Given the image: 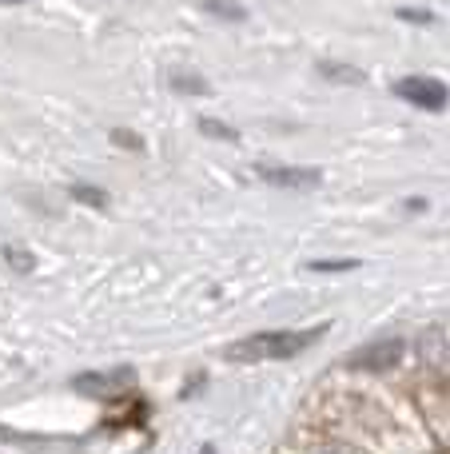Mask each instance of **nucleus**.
I'll return each mask as SVG.
<instances>
[{
    "instance_id": "ddd939ff",
    "label": "nucleus",
    "mask_w": 450,
    "mask_h": 454,
    "mask_svg": "<svg viewBox=\"0 0 450 454\" xmlns=\"http://www.w3.org/2000/svg\"><path fill=\"white\" fill-rule=\"evenodd\" d=\"M112 144H120V148H128V152H144V140L136 132H124V128H116L112 132Z\"/></svg>"
},
{
    "instance_id": "4468645a",
    "label": "nucleus",
    "mask_w": 450,
    "mask_h": 454,
    "mask_svg": "<svg viewBox=\"0 0 450 454\" xmlns=\"http://www.w3.org/2000/svg\"><path fill=\"white\" fill-rule=\"evenodd\" d=\"M4 259H8L12 267H20V271H32V267H36V259L24 255V247H4Z\"/></svg>"
},
{
    "instance_id": "9b49d317",
    "label": "nucleus",
    "mask_w": 450,
    "mask_h": 454,
    "mask_svg": "<svg viewBox=\"0 0 450 454\" xmlns=\"http://www.w3.org/2000/svg\"><path fill=\"white\" fill-rule=\"evenodd\" d=\"M72 387H76V391H84V395H108L112 391V383L104 375H80Z\"/></svg>"
},
{
    "instance_id": "dca6fc26",
    "label": "nucleus",
    "mask_w": 450,
    "mask_h": 454,
    "mask_svg": "<svg viewBox=\"0 0 450 454\" xmlns=\"http://www.w3.org/2000/svg\"><path fill=\"white\" fill-rule=\"evenodd\" d=\"M199 454H215V447H204V450H199Z\"/></svg>"
},
{
    "instance_id": "f257e3e1",
    "label": "nucleus",
    "mask_w": 450,
    "mask_h": 454,
    "mask_svg": "<svg viewBox=\"0 0 450 454\" xmlns=\"http://www.w3.org/2000/svg\"><path fill=\"white\" fill-rule=\"evenodd\" d=\"M327 335V327H307V331H260V335H247L239 343H231L228 359L231 363H263V359H295L303 355L311 343Z\"/></svg>"
},
{
    "instance_id": "2eb2a0df",
    "label": "nucleus",
    "mask_w": 450,
    "mask_h": 454,
    "mask_svg": "<svg viewBox=\"0 0 450 454\" xmlns=\"http://www.w3.org/2000/svg\"><path fill=\"white\" fill-rule=\"evenodd\" d=\"M311 454H351V450L339 447V442H327V447H319V450H311Z\"/></svg>"
},
{
    "instance_id": "0eeeda50",
    "label": "nucleus",
    "mask_w": 450,
    "mask_h": 454,
    "mask_svg": "<svg viewBox=\"0 0 450 454\" xmlns=\"http://www.w3.org/2000/svg\"><path fill=\"white\" fill-rule=\"evenodd\" d=\"M68 196L76 200V204H84V207H108V192L104 188H96V184H84V180H76L68 188Z\"/></svg>"
},
{
    "instance_id": "7ed1b4c3",
    "label": "nucleus",
    "mask_w": 450,
    "mask_h": 454,
    "mask_svg": "<svg viewBox=\"0 0 450 454\" xmlns=\"http://www.w3.org/2000/svg\"><path fill=\"white\" fill-rule=\"evenodd\" d=\"M403 351H407L403 339H383V343H367V347H359V351L351 355L347 367H351V371H363V375H387V371H395L399 363H403Z\"/></svg>"
},
{
    "instance_id": "20e7f679",
    "label": "nucleus",
    "mask_w": 450,
    "mask_h": 454,
    "mask_svg": "<svg viewBox=\"0 0 450 454\" xmlns=\"http://www.w3.org/2000/svg\"><path fill=\"white\" fill-rule=\"evenodd\" d=\"M263 184L271 188H283V192H311L323 184V172L319 168H287V164H260L255 168Z\"/></svg>"
},
{
    "instance_id": "6e6552de",
    "label": "nucleus",
    "mask_w": 450,
    "mask_h": 454,
    "mask_svg": "<svg viewBox=\"0 0 450 454\" xmlns=\"http://www.w3.org/2000/svg\"><path fill=\"white\" fill-rule=\"evenodd\" d=\"M395 16L399 20H407V24H419V28H431V24L438 20V16L431 12V8H423V4H399Z\"/></svg>"
},
{
    "instance_id": "f03ea898",
    "label": "nucleus",
    "mask_w": 450,
    "mask_h": 454,
    "mask_svg": "<svg viewBox=\"0 0 450 454\" xmlns=\"http://www.w3.org/2000/svg\"><path fill=\"white\" fill-rule=\"evenodd\" d=\"M391 92H395L399 100L423 108V112H443L450 104V88L443 84V80H435V76H403V80L391 84Z\"/></svg>"
},
{
    "instance_id": "f8f14e48",
    "label": "nucleus",
    "mask_w": 450,
    "mask_h": 454,
    "mask_svg": "<svg viewBox=\"0 0 450 454\" xmlns=\"http://www.w3.org/2000/svg\"><path fill=\"white\" fill-rule=\"evenodd\" d=\"M311 271H355L359 259H311Z\"/></svg>"
},
{
    "instance_id": "9d476101",
    "label": "nucleus",
    "mask_w": 450,
    "mask_h": 454,
    "mask_svg": "<svg viewBox=\"0 0 450 454\" xmlns=\"http://www.w3.org/2000/svg\"><path fill=\"white\" fill-rule=\"evenodd\" d=\"M199 132L204 136H212V140H239V132L236 128H228L223 120H212V116H204L199 120Z\"/></svg>"
},
{
    "instance_id": "423d86ee",
    "label": "nucleus",
    "mask_w": 450,
    "mask_h": 454,
    "mask_svg": "<svg viewBox=\"0 0 450 454\" xmlns=\"http://www.w3.org/2000/svg\"><path fill=\"white\" fill-rule=\"evenodd\" d=\"M167 84H172V92H183V96H207L212 88H207L204 76H196V72H172L167 76Z\"/></svg>"
},
{
    "instance_id": "1a4fd4ad",
    "label": "nucleus",
    "mask_w": 450,
    "mask_h": 454,
    "mask_svg": "<svg viewBox=\"0 0 450 454\" xmlns=\"http://www.w3.org/2000/svg\"><path fill=\"white\" fill-rule=\"evenodd\" d=\"M207 16H215V20H228V24H244L247 20V8L244 4H204Z\"/></svg>"
},
{
    "instance_id": "39448f33",
    "label": "nucleus",
    "mask_w": 450,
    "mask_h": 454,
    "mask_svg": "<svg viewBox=\"0 0 450 454\" xmlns=\"http://www.w3.org/2000/svg\"><path fill=\"white\" fill-rule=\"evenodd\" d=\"M319 76H327V80H339V84H363V80H367V72H363V68H351V64L319 60Z\"/></svg>"
}]
</instances>
